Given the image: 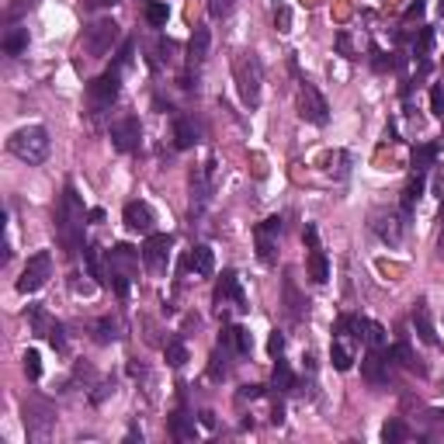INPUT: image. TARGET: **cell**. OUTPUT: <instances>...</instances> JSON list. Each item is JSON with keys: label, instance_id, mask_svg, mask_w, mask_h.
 <instances>
[{"label": "cell", "instance_id": "45", "mask_svg": "<svg viewBox=\"0 0 444 444\" xmlns=\"http://www.w3.org/2000/svg\"><path fill=\"white\" fill-rule=\"evenodd\" d=\"M424 11H427V4H424V0H413V4L406 7L403 21H420V18H424Z\"/></svg>", "mask_w": 444, "mask_h": 444}, {"label": "cell", "instance_id": "52", "mask_svg": "<svg viewBox=\"0 0 444 444\" xmlns=\"http://www.w3.org/2000/svg\"><path fill=\"white\" fill-rule=\"evenodd\" d=\"M337 49H340L344 56H351V39H347V35H337Z\"/></svg>", "mask_w": 444, "mask_h": 444}, {"label": "cell", "instance_id": "23", "mask_svg": "<svg viewBox=\"0 0 444 444\" xmlns=\"http://www.w3.org/2000/svg\"><path fill=\"white\" fill-rule=\"evenodd\" d=\"M170 431H174V438L177 441H195V416H188V413H174L170 416Z\"/></svg>", "mask_w": 444, "mask_h": 444}, {"label": "cell", "instance_id": "25", "mask_svg": "<svg viewBox=\"0 0 444 444\" xmlns=\"http://www.w3.org/2000/svg\"><path fill=\"white\" fill-rule=\"evenodd\" d=\"M361 333H364V344L371 347V351H385V330L382 323H375V320H361Z\"/></svg>", "mask_w": 444, "mask_h": 444}, {"label": "cell", "instance_id": "31", "mask_svg": "<svg viewBox=\"0 0 444 444\" xmlns=\"http://www.w3.org/2000/svg\"><path fill=\"white\" fill-rule=\"evenodd\" d=\"M83 260H87V271H90V278L97 284L108 282V271L101 268V257H97V246H83Z\"/></svg>", "mask_w": 444, "mask_h": 444}, {"label": "cell", "instance_id": "34", "mask_svg": "<svg viewBox=\"0 0 444 444\" xmlns=\"http://www.w3.org/2000/svg\"><path fill=\"white\" fill-rule=\"evenodd\" d=\"M434 160H438V146H434V143H424V146L413 150V167H416V170H427Z\"/></svg>", "mask_w": 444, "mask_h": 444}, {"label": "cell", "instance_id": "11", "mask_svg": "<svg viewBox=\"0 0 444 444\" xmlns=\"http://www.w3.org/2000/svg\"><path fill=\"white\" fill-rule=\"evenodd\" d=\"M170 246H174V240L167 233H150L146 243H143V264L150 271H163L167 260H170Z\"/></svg>", "mask_w": 444, "mask_h": 444}, {"label": "cell", "instance_id": "43", "mask_svg": "<svg viewBox=\"0 0 444 444\" xmlns=\"http://www.w3.org/2000/svg\"><path fill=\"white\" fill-rule=\"evenodd\" d=\"M275 25H278V32H292V11L284 4L275 11Z\"/></svg>", "mask_w": 444, "mask_h": 444}, {"label": "cell", "instance_id": "3", "mask_svg": "<svg viewBox=\"0 0 444 444\" xmlns=\"http://www.w3.org/2000/svg\"><path fill=\"white\" fill-rule=\"evenodd\" d=\"M260 83H264V66L253 52H243L236 59V87H240V97L246 108H257L260 104Z\"/></svg>", "mask_w": 444, "mask_h": 444}, {"label": "cell", "instance_id": "50", "mask_svg": "<svg viewBox=\"0 0 444 444\" xmlns=\"http://www.w3.org/2000/svg\"><path fill=\"white\" fill-rule=\"evenodd\" d=\"M264 396V385H243L240 389V400H260Z\"/></svg>", "mask_w": 444, "mask_h": 444}, {"label": "cell", "instance_id": "39", "mask_svg": "<svg viewBox=\"0 0 444 444\" xmlns=\"http://www.w3.org/2000/svg\"><path fill=\"white\" fill-rule=\"evenodd\" d=\"M431 112H434L438 119H444V87L441 83L431 87Z\"/></svg>", "mask_w": 444, "mask_h": 444}, {"label": "cell", "instance_id": "51", "mask_svg": "<svg viewBox=\"0 0 444 444\" xmlns=\"http://www.w3.org/2000/svg\"><path fill=\"white\" fill-rule=\"evenodd\" d=\"M271 424H275V427L284 424V406L282 403H275V409H271Z\"/></svg>", "mask_w": 444, "mask_h": 444}, {"label": "cell", "instance_id": "27", "mask_svg": "<svg viewBox=\"0 0 444 444\" xmlns=\"http://www.w3.org/2000/svg\"><path fill=\"white\" fill-rule=\"evenodd\" d=\"M208 202V184H205L202 170H191V212H202Z\"/></svg>", "mask_w": 444, "mask_h": 444}, {"label": "cell", "instance_id": "30", "mask_svg": "<svg viewBox=\"0 0 444 444\" xmlns=\"http://www.w3.org/2000/svg\"><path fill=\"white\" fill-rule=\"evenodd\" d=\"M25 49H28V28H11L4 35V52L7 56H21Z\"/></svg>", "mask_w": 444, "mask_h": 444}, {"label": "cell", "instance_id": "29", "mask_svg": "<svg viewBox=\"0 0 444 444\" xmlns=\"http://www.w3.org/2000/svg\"><path fill=\"white\" fill-rule=\"evenodd\" d=\"M375 229H378V236H382V240L392 243V246L403 240V222H400L396 215H389V219H378V222H375Z\"/></svg>", "mask_w": 444, "mask_h": 444}, {"label": "cell", "instance_id": "37", "mask_svg": "<svg viewBox=\"0 0 444 444\" xmlns=\"http://www.w3.org/2000/svg\"><path fill=\"white\" fill-rule=\"evenodd\" d=\"M21 361H25V375H28V378L35 382V378L42 375V358H39V351H25V358H21Z\"/></svg>", "mask_w": 444, "mask_h": 444}, {"label": "cell", "instance_id": "54", "mask_svg": "<svg viewBox=\"0 0 444 444\" xmlns=\"http://www.w3.org/2000/svg\"><path fill=\"white\" fill-rule=\"evenodd\" d=\"M202 424H205V427H215V413H208V409H205V413H202Z\"/></svg>", "mask_w": 444, "mask_h": 444}, {"label": "cell", "instance_id": "2", "mask_svg": "<svg viewBox=\"0 0 444 444\" xmlns=\"http://www.w3.org/2000/svg\"><path fill=\"white\" fill-rule=\"evenodd\" d=\"M7 150L25 163H42L49 157V132L42 125H28V128H18L11 139H7Z\"/></svg>", "mask_w": 444, "mask_h": 444}, {"label": "cell", "instance_id": "56", "mask_svg": "<svg viewBox=\"0 0 444 444\" xmlns=\"http://www.w3.org/2000/svg\"><path fill=\"white\" fill-rule=\"evenodd\" d=\"M438 7H441V14H444V0H438Z\"/></svg>", "mask_w": 444, "mask_h": 444}, {"label": "cell", "instance_id": "19", "mask_svg": "<svg viewBox=\"0 0 444 444\" xmlns=\"http://www.w3.org/2000/svg\"><path fill=\"white\" fill-rule=\"evenodd\" d=\"M195 143H198L195 121L184 119V115H177V119H174V146H177V150H191Z\"/></svg>", "mask_w": 444, "mask_h": 444}, {"label": "cell", "instance_id": "12", "mask_svg": "<svg viewBox=\"0 0 444 444\" xmlns=\"http://www.w3.org/2000/svg\"><path fill=\"white\" fill-rule=\"evenodd\" d=\"M136 268H139V250L136 246H128V243H115L112 250H108V271H121V275H136Z\"/></svg>", "mask_w": 444, "mask_h": 444}, {"label": "cell", "instance_id": "28", "mask_svg": "<svg viewBox=\"0 0 444 444\" xmlns=\"http://www.w3.org/2000/svg\"><path fill=\"white\" fill-rule=\"evenodd\" d=\"M385 358H389L392 364H403V368H409V371H424V368L416 364V358H413L409 344H392V347L385 351Z\"/></svg>", "mask_w": 444, "mask_h": 444}, {"label": "cell", "instance_id": "17", "mask_svg": "<svg viewBox=\"0 0 444 444\" xmlns=\"http://www.w3.org/2000/svg\"><path fill=\"white\" fill-rule=\"evenodd\" d=\"M188 268H191L195 275H202V278H208V275L215 271V253H212V246H208V243L191 246V253H188Z\"/></svg>", "mask_w": 444, "mask_h": 444}, {"label": "cell", "instance_id": "9", "mask_svg": "<svg viewBox=\"0 0 444 444\" xmlns=\"http://www.w3.org/2000/svg\"><path fill=\"white\" fill-rule=\"evenodd\" d=\"M278 233H282V219L278 215H271V219H264L257 229H253V240H257V253H260V260L264 264H275L278 260Z\"/></svg>", "mask_w": 444, "mask_h": 444}, {"label": "cell", "instance_id": "21", "mask_svg": "<svg viewBox=\"0 0 444 444\" xmlns=\"http://www.w3.org/2000/svg\"><path fill=\"white\" fill-rule=\"evenodd\" d=\"M330 361H333L337 371H351V364H354V344L333 337V344H330Z\"/></svg>", "mask_w": 444, "mask_h": 444}, {"label": "cell", "instance_id": "26", "mask_svg": "<svg viewBox=\"0 0 444 444\" xmlns=\"http://www.w3.org/2000/svg\"><path fill=\"white\" fill-rule=\"evenodd\" d=\"M271 385L278 389V392H292L295 389V375H292V368H288V361H275V371H271Z\"/></svg>", "mask_w": 444, "mask_h": 444}, {"label": "cell", "instance_id": "1", "mask_svg": "<svg viewBox=\"0 0 444 444\" xmlns=\"http://www.w3.org/2000/svg\"><path fill=\"white\" fill-rule=\"evenodd\" d=\"M56 233H59V243L66 246V253L83 250V205L73 188L63 191V202L56 208Z\"/></svg>", "mask_w": 444, "mask_h": 444}, {"label": "cell", "instance_id": "40", "mask_svg": "<svg viewBox=\"0 0 444 444\" xmlns=\"http://www.w3.org/2000/svg\"><path fill=\"white\" fill-rule=\"evenodd\" d=\"M226 351H222V347H219V351H215V354H212V368H208V375H212V378H222V375H226Z\"/></svg>", "mask_w": 444, "mask_h": 444}, {"label": "cell", "instance_id": "8", "mask_svg": "<svg viewBox=\"0 0 444 444\" xmlns=\"http://www.w3.org/2000/svg\"><path fill=\"white\" fill-rule=\"evenodd\" d=\"M215 306H219V316H226V306H233L236 313H246L250 306H246V295H243L240 288V278H236V271H222V278L215 284Z\"/></svg>", "mask_w": 444, "mask_h": 444}, {"label": "cell", "instance_id": "42", "mask_svg": "<svg viewBox=\"0 0 444 444\" xmlns=\"http://www.w3.org/2000/svg\"><path fill=\"white\" fill-rule=\"evenodd\" d=\"M49 344H52L56 351H66V337H63V326L59 323L49 326Z\"/></svg>", "mask_w": 444, "mask_h": 444}, {"label": "cell", "instance_id": "47", "mask_svg": "<svg viewBox=\"0 0 444 444\" xmlns=\"http://www.w3.org/2000/svg\"><path fill=\"white\" fill-rule=\"evenodd\" d=\"M371 56H375L371 63H375V70H378V73H385V70H392V59H385V52H382V49H371Z\"/></svg>", "mask_w": 444, "mask_h": 444}, {"label": "cell", "instance_id": "35", "mask_svg": "<svg viewBox=\"0 0 444 444\" xmlns=\"http://www.w3.org/2000/svg\"><path fill=\"white\" fill-rule=\"evenodd\" d=\"M284 299H288V316H292V320H299V316H302V306H306V302L299 299V292H295V282H292V278L284 282Z\"/></svg>", "mask_w": 444, "mask_h": 444}, {"label": "cell", "instance_id": "24", "mask_svg": "<svg viewBox=\"0 0 444 444\" xmlns=\"http://www.w3.org/2000/svg\"><path fill=\"white\" fill-rule=\"evenodd\" d=\"M163 358L170 368H184L188 364V347H184V340L181 337H170L167 344H163Z\"/></svg>", "mask_w": 444, "mask_h": 444}, {"label": "cell", "instance_id": "44", "mask_svg": "<svg viewBox=\"0 0 444 444\" xmlns=\"http://www.w3.org/2000/svg\"><path fill=\"white\" fill-rule=\"evenodd\" d=\"M132 52H136V45H132V42L125 39V42H121V52H119V59H115V66H119V70H125V66L132 63Z\"/></svg>", "mask_w": 444, "mask_h": 444}, {"label": "cell", "instance_id": "32", "mask_svg": "<svg viewBox=\"0 0 444 444\" xmlns=\"http://www.w3.org/2000/svg\"><path fill=\"white\" fill-rule=\"evenodd\" d=\"M143 14H146V21H150L153 28H163L167 18H170V7H167L163 0H150V4L143 7Z\"/></svg>", "mask_w": 444, "mask_h": 444}, {"label": "cell", "instance_id": "22", "mask_svg": "<svg viewBox=\"0 0 444 444\" xmlns=\"http://www.w3.org/2000/svg\"><path fill=\"white\" fill-rule=\"evenodd\" d=\"M306 268H309V278L316 284H323L330 278V260H326V253L316 246V250H309V260H306Z\"/></svg>", "mask_w": 444, "mask_h": 444}, {"label": "cell", "instance_id": "46", "mask_svg": "<svg viewBox=\"0 0 444 444\" xmlns=\"http://www.w3.org/2000/svg\"><path fill=\"white\" fill-rule=\"evenodd\" d=\"M282 351H284V337L275 330V333H271V340H268V354H271V358H282Z\"/></svg>", "mask_w": 444, "mask_h": 444}, {"label": "cell", "instance_id": "13", "mask_svg": "<svg viewBox=\"0 0 444 444\" xmlns=\"http://www.w3.org/2000/svg\"><path fill=\"white\" fill-rule=\"evenodd\" d=\"M153 222H157V219H153V208L146 202L125 205V226H128L132 233H146V236H150V233H153Z\"/></svg>", "mask_w": 444, "mask_h": 444}, {"label": "cell", "instance_id": "7", "mask_svg": "<svg viewBox=\"0 0 444 444\" xmlns=\"http://www.w3.org/2000/svg\"><path fill=\"white\" fill-rule=\"evenodd\" d=\"M299 115L309 125H326L330 121V104H326V97L309 80L299 83Z\"/></svg>", "mask_w": 444, "mask_h": 444}, {"label": "cell", "instance_id": "55", "mask_svg": "<svg viewBox=\"0 0 444 444\" xmlns=\"http://www.w3.org/2000/svg\"><path fill=\"white\" fill-rule=\"evenodd\" d=\"M87 215H90V222H101V219H104V212H101V208H90Z\"/></svg>", "mask_w": 444, "mask_h": 444}, {"label": "cell", "instance_id": "53", "mask_svg": "<svg viewBox=\"0 0 444 444\" xmlns=\"http://www.w3.org/2000/svg\"><path fill=\"white\" fill-rule=\"evenodd\" d=\"M121 0H87V7H115Z\"/></svg>", "mask_w": 444, "mask_h": 444}, {"label": "cell", "instance_id": "4", "mask_svg": "<svg viewBox=\"0 0 444 444\" xmlns=\"http://www.w3.org/2000/svg\"><path fill=\"white\" fill-rule=\"evenodd\" d=\"M121 39V28L112 21V18H104V21H94L87 32H83V52L87 56H108L112 52V45Z\"/></svg>", "mask_w": 444, "mask_h": 444}, {"label": "cell", "instance_id": "14", "mask_svg": "<svg viewBox=\"0 0 444 444\" xmlns=\"http://www.w3.org/2000/svg\"><path fill=\"white\" fill-rule=\"evenodd\" d=\"M361 375L371 385H389V358L382 351H368L361 361Z\"/></svg>", "mask_w": 444, "mask_h": 444}, {"label": "cell", "instance_id": "10", "mask_svg": "<svg viewBox=\"0 0 444 444\" xmlns=\"http://www.w3.org/2000/svg\"><path fill=\"white\" fill-rule=\"evenodd\" d=\"M139 139H143V125L139 119H119L112 121V146L119 150V153H132V150H139Z\"/></svg>", "mask_w": 444, "mask_h": 444}, {"label": "cell", "instance_id": "48", "mask_svg": "<svg viewBox=\"0 0 444 444\" xmlns=\"http://www.w3.org/2000/svg\"><path fill=\"white\" fill-rule=\"evenodd\" d=\"M302 240L309 243V250H316V246H320V233H316V226H313V222H306V229H302Z\"/></svg>", "mask_w": 444, "mask_h": 444}, {"label": "cell", "instance_id": "15", "mask_svg": "<svg viewBox=\"0 0 444 444\" xmlns=\"http://www.w3.org/2000/svg\"><path fill=\"white\" fill-rule=\"evenodd\" d=\"M219 347H222V351H233V354H250V347H253L250 330H243V326H226L222 337H219Z\"/></svg>", "mask_w": 444, "mask_h": 444}, {"label": "cell", "instance_id": "6", "mask_svg": "<svg viewBox=\"0 0 444 444\" xmlns=\"http://www.w3.org/2000/svg\"><path fill=\"white\" fill-rule=\"evenodd\" d=\"M49 278H52V253L42 250L35 257H28V264H25V271H21V278H18V292H21V295H32V292H39Z\"/></svg>", "mask_w": 444, "mask_h": 444}, {"label": "cell", "instance_id": "18", "mask_svg": "<svg viewBox=\"0 0 444 444\" xmlns=\"http://www.w3.org/2000/svg\"><path fill=\"white\" fill-rule=\"evenodd\" d=\"M427 170H416L409 181H406V188H403V219H409L413 215V208H416V202H420V195H424V184H427V177H424Z\"/></svg>", "mask_w": 444, "mask_h": 444}, {"label": "cell", "instance_id": "16", "mask_svg": "<svg viewBox=\"0 0 444 444\" xmlns=\"http://www.w3.org/2000/svg\"><path fill=\"white\" fill-rule=\"evenodd\" d=\"M413 330H416V337H420L427 347H438V330L431 323V309H427L424 302H416V309H413Z\"/></svg>", "mask_w": 444, "mask_h": 444}, {"label": "cell", "instance_id": "33", "mask_svg": "<svg viewBox=\"0 0 444 444\" xmlns=\"http://www.w3.org/2000/svg\"><path fill=\"white\" fill-rule=\"evenodd\" d=\"M94 337H97V344H115L121 333H119V323L115 320H97V326H94Z\"/></svg>", "mask_w": 444, "mask_h": 444}, {"label": "cell", "instance_id": "49", "mask_svg": "<svg viewBox=\"0 0 444 444\" xmlns=\"http://www.w3.org/2000/svg\"><path fill=\"white\" fill-rule=\"evenodd\" d=\"M32 7H35V0H14L7 14H11V18H21V14H25V11H32Z\"/></svg>", "mask_w": 444, "mask_h": 444}, {"label": "cell", "instance_id": "41", "mask_svg": "<svg viewBox=\"0 0 444 444\" xmlns=\"http://www.w3.org/2000/svg\"><path fill=\"white\" fill-rule=\"evenodd\" d=\"M233 11V0H208V14L212 18H226Z\"/></svg>", "mask_w": 444, "mask_h": 444}, {"label": "cell", "instance_id": "38", "mask_svg": "<svg viewBox=\"0 0 444 444\" xmlns=\"http://www.w3.org/2000/svg\"><path fill=\"white\" fill-rule=\"evenodd\" d=\"M431 42H434V32H431V28H420V39H416V45H413V56L427 59V52H431Z\"/></svg>", "mask_w": 444, "mask_h": 444}, {"label": "cell", "instance_id": "20", "mask_svg": "<svg viewBox=\"0 0 444 444\" xmlns=\"http://www.w3.org/2000/svg\"><path fill=\"white\" fill-rule=\"evenodd\" d=\"M208 42H212L208 28H195V35H191V42H188V63H191V66H202L205 63V56H208Z\"/></svg>", "mask_w": 444, "mask_h": 444}, {"label": "cell", "instance_id": "36", "mask_svg": "<svg viewBox=\"0 0 444 444\" xmlns=\"http://www.w3.org/2000/svg\"><path fill=\"white\" fill-rule=\"evenodd\" d=\"M406 424L403 420H389L385 427H382V441H389V444H396V441H406Z\"/></svg>", "mask_w": 444, "mask_h": 444}, {"label": "cell", "instance_id": "5", "mask_svg": "<svg viewBox=\"0 0 444 444\" xmlns=\"http://www.w3.org/2000/svg\"><path fill=\"white\" fill-rule=\"evenodd\" d=\"M119 90H121V70H119V66H112L108 73H101L97 80L87 83V94H90V104H94V112H104V108H112V104L119 101Z\"/></svg>", "mask_w": 444, "mask_h": 444}]
</instances>
